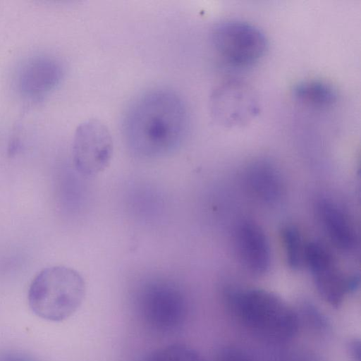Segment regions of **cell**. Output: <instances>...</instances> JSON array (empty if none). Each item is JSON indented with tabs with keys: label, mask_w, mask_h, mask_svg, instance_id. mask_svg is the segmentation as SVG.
<instances>
[{
	"label": "cell",
	"mask_w": 361,
	"mask_h": 361,
	"mask_svg": "<svg viewBox=\"0 0 361 361\" xmlns=\"http://www.w3.org/2000/svg\"><path fill=\"white\" fill-rule=\"evenodd\" d=\"M286 261L293 269H298L304 262L305 247L301 235L294 226H284L281 233Z\"/></svg>",
	"instance_id": "13"
},
{
	"label": "cell",
	"mask_w": 361,
	"mask_h": 361,
	"mask_svg": "<svg viewBox=\"0 0 361 361\" xmlns=\"http://www.w3.org/2000/svg\"><path fill=\"white\" fill-rule=\"evenodd\" d=\"M212 44L219 56L237 67L252 66L268 48L264 33L245 21L229 20L216 24L211 32Z\"/></svg>",
	"instance_id": "4"
},
{
	"label": "cell",
	"mask_w": 361,
	"mask_h": 361,
	"mask_svg": "<svg viewBox=\"0 0 361 361\" xmlns=\"http://www.w3.org/2000/svg\"><path fill=\"white\" fill-rule=\"evenodd\" d=\"M244 183L248 192L265 204H276L283 192L281 176L268 161L258 160L251 163L245 171Z\"/></svg>",
	"instance_id": "10"
},
{
	"label": "cell",
	"mask_w": 361,
	"mask_h": 361,
	"mask_svg": "<svg viewBox=\"0 0 361 361\" xmlns=\"http://www.w3.org/2000/svg\"><path fill=\"white\" fill-rule=\"evenodd\" d=\"M234 245L240 262L252 274L262 275L271 264L268 238L261 226L252 220H243L234 231Z\"/></svg>",
	"instance_id": "9"
},
{
	"label": "cell",
	"mask_w": 361,
	"mask_h": 361,
	"mask_svg": "<svg viewBox=\"0 0 361 361\" xmlns=\"http://www.w3.org/2000/svg\"><path fill=\"white\" fill-rule=\"evenodd\" d=\"M292 95L301 105L314 109H326L338 100L336 90L330 84L318 80H307L295 85Z\"/></svg>",
	"instance_id": "12"
},
{
	"label": "cell",
	"mask_w": 361,
	"mask_h": 361,
	"mask_svg": "<svg viewBox=\"0 0 361 361\" xmlns=\"http://www.w3.org/2000/svg\"><path fill=\"white\" fill-rule=\"evenodd\" d=\"M189 116L181 97L164 87L147 90L128 107L123 133L128 145L144 155H159L178 147L188 131Z\"/></svg>",
	"instance_id": "1"
},
{
	"label": "cell",
	"mask_w": 361,
	"mask_h": 361,
	"mask_svg": "<svg viewBox=\"0 0 361 361\" xmlns=\"http://www.w3.org/2000/svg\"><path fill=\"white\" fill-rule=\"evenodd\" d=\"M216 361H254L245 351L236 347H228L223 349Z\"/></svg>",
	"instance_id": "15"
},
{
	"label": "cell",
	"mask_w": 361,
	"mask_h": 361,
	"mask_svg": "<svg viewBox=\"0 0 361 361\" xmlns=\"http://www.w3.org/2000/svg\"><path fill=\"white\" fill-rule=\"evenodd\" d=\"M144 361H204L193 348L182 344H173L151 352Z\"/></svg>",
	"instance_id": "14"
},
{
	"label": "cell",
	"mask_w": 361,
	"mask_h": 361,
	"mask_svg": "<svg viewBox=\"0 0 361 361\" xmlns=\"http://www.w3.org/2000/svg\"><path fill=\"white\" fill-rule=\"evenodd\" d=\"M209 108L214 121L225 127L245 125L259 111L252 90L236 80L223 82L214 89Z\"/></svg>",
	"instance_id": "7"
},
{
	"label": "cell",
	"mask_w": 361,
	"mask_h": 361,
	"mask_svg": "<svg viewBox=\"0 0 361 361\" xmlns=\"http://www.w3.org/2000/svg\"><path fill=\"white\" fill-rule=\"evenodd\" d=\"M230 300L243 324L267 341L284 342L297 332V314L274 293L250 289L231 293Z\"/></svg>",
	"instance_id": "2"
},
{
	"label": "cell",
	"mask_w": 361,
	"mask_h": 361,
	"mask_svg": "<svg viewBox=\"0 0 361 361\" xmlns=\"http://www.w3.org/2000/svg\"><path fill=\"white\" fill-rule=\"evenodd\" d=\"M306 263L317 292L332 306H338L345 295L358 285V279L345 276L338 268L329 250H319L312 252Z\"/></svg>",
	"instance_id": "8"
},
{
	"label": "cell",
	"mask_w": 361,
	"mask_h": 361,
	"mask_svg": "<svg viewBox=\"0 0 361 361\" xmlns=\"http://www.w3.org/2000/svg\"><path fill=\"white\" fill-rule=\"evenodd\" d=\"M113 151L111 132L102 121L90 118L78 126L73 142V160L82 175L92 177L105 170Z\"/></svg>",
	"instance_id": "6"
},
{
	"label": "cell",
	"mask_w": 361,
	"mask_h": 361,
	"mask_svg": "<svg viewBox=\"0 0 361 361\" xmlns=\"http://www.w3.org/2000/svg\"><path fill=\"white\" fill-rule=\"evenodd\" d=\"M318 217L330 240L339 250L353 251L357 245V235L348 214L330 200H320L316 206Z\"/></svg>",
	"instance_id": "11"
},
{
	"label": "cell",
	"mask_w": 361,
	"mask_h": 361,
	"mask_svg": "<svg viewBox=\"0 0 361 361\" xmlns=\"http://www.w3.org/2000/svg\"><path fill=\"white\" fill-rule=\"evenodd\" d=\"M348 350L353 361H360V343L358 341H351L349 343Z\"/></svg>",
	"instance_id": "17"
},
{
	"label": "cell",
	"mask_w": 361,
	"mask_h": 361,
	"mask_svg": "<svg viewBox=\"0 0 361 361\" xmlns=\"http://www.w3.org/2000/svg\"><path fill=\"white\" fill-rule=\"evenodd\" d=\"M138 308L145 323L161 333L173 332L181 327L188 312L182 293L174 286L166 283L147 286L139 299Z\"/></svg>",
	"instance_id": "5"
},
{
	"label": "cell",
	"mask_w": 361,
	"mask_h": 361,
	"mask_svg": "<svg viewBox=\"0 0 361 361\" xmlns=\"http://www.w3.org/2000/svg\"><path fill=\"white\" fill-rule=\"evenodd\" d=\"M85 290V281L78 271L65 266H53L42 269L32 281L28 304L37 317L61 322L78 310Z\"/></svg>",
	"instance_id": "3"
},
{
	"label": "cell",
	"mask_w": 361,
	"mask_h": 361,
	"mask_svg": "<svg viewBox=\"0 0 361 361\" xmlns=\"http://www.w3.org/2000/svg\"><path fill=\"white\" fill-rule=\"evenodd\" d=\"M0 361H39L25 352L12 349L0 350Z\"/></svg>",
	"instance_id": "16"
}]
</instances>
